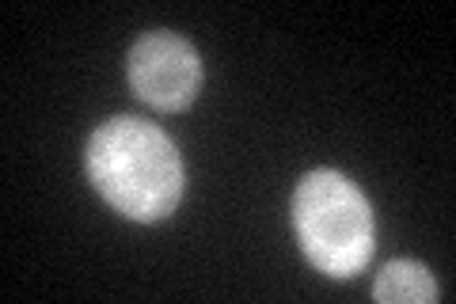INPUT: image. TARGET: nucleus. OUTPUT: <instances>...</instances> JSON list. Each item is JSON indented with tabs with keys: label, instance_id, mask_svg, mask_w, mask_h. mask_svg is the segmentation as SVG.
I'll return each instance as SVG.
<instances>
[{
	"label": "nucleus",
	"instance_id": "1",
	"mask_svg": "<svg viewBox=\"0 0 456 304\" xmlns=\"http://www.w3.org/2000/svg\"><path fill=\"white\" fill-rule=\"evenodd\" d=\"M84 164L95 191L130 221H164L183 198V160L175 141L160 126L134 114H118L99 126Z\"/></svg>",
	"mask_w": 456,
	"mask_h": 304
},
{
	"label": "nucleus",
	"instance_id": "2",
	"mask_svg": "<svg viewBox=\"0 0 456 304\" xmlns=\"http://www.w3.org/2000/svg\"><path fill=\"white\" fill-rule=\"evenodd\" d=\"M293 228L308 263L331 278H354L373 259V210L335 168L308 171L301 179L293 194Z\"/></svg>",
	"mask_w": 456,
	"mask_h": 304
},
{
	"label": "nucleus",
	"instance_id": "3",
	"mask_svg": "<svg viewBox=\"0 0 456 304\" xmlns=\"http://www.w3.org/2000/svg\"><path fill=\"white\" fill-rule=\"evenodd\" d=\"M130 88L156 111H183L202 88V57L187 38L149 31L130 50Z\"/></svg>",
	"mask_w": 456,
	"mask_h": 304
},
{
	"label": "nucleus",
	"instance_id": "4",
	"mask_svg": "<svg viewBox=\"0 0 456 304\" xmlns=\"http://www.w3.org/2000/svg\"><path fill=\"white\" fill-rule=\"evenodd\" d=\"M373 297L380 304H430V300L441 297V289L422 263L392 259V263L380 270V278L373 285Z\"/></svg>",
	"mask_w": 456,
	"mask_h": 304
}]
</instances>
